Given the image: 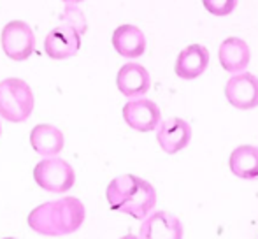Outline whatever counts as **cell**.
Segmentation results:
<instances>
[{
    "instance_id": "cell-1",
    "label": "cell",
    "mask_w": 258,
    "mask_h": 239,
    "mask_svg": "<svg viewBox=\"0 0 258 239\" xmlns=\"http://www.w3.org/2000/svg\"><path fill=\"white\" fill-rule=\"evenodd\" d=\"M85 216V204L78 197H63L32 209L28 215V225L42 236H67L83 225Z\"/></svg>"
},
{
    "instance_id": "cell-2",
    "label": "cell",
    "mask_w": 258,
    "mask_h": 239,
    "mask_svg": "<svg viewBox=\"0 0 258 239\" xmlns=\"http://www.w3.org/2000/svg\"><path fill=\"white\" fill-rule=\"evenodd\" d=\"M109 208L125 213L137 220H144L156 204V192L150 181L136 174H121L107 185L105 190Z\"/></svg>"
},
{
    "instance_id": "cell-3",
    "label": "cell",
    "mask_w": 258,
    "mask_h": 239,
    "mask_svg": "<svg viewBox=\"0 0 258 239\" xmlns=\"http://www.w3.org/2000/svg\"><path fill=\"white\" fill-rule=\"evenodd\" d=\"M34 111V93L27 81L7 78L0 81V116L7 122L21 123Z\"/></svg>"
},
{
    "instance_id": "cell-4",
    "label": "cell",
    "mask_w": 258,
    "mask_h": 239,
    "mask_svg": "<svg viewBox=\"0 0 258 239\" xmlns=\"http://www.w3.org/2000/svg\"><path fill=\"white\" fill-rule=\"evenodd\" d=\"M34 180L44 190L53 192V194H63L72 188L76 181V172L67 160L54 155L35 165Z\"/></svg>"
},
{
    "instance_id": "cell-5",
    "label": "cell",
    "mask_w": 258,
    "mask_h": 239,
    "mask_svg": "<svg viewBox=\"0 0 258 239\" xmlns=\"http://www.w3.org/2000/svg\"><path fill=\"white\" fill-rule=\"evenodd\" d=\"M0 42H2L4 53L14 62H23L30 58L35 49L34 30L30 28V25L20 20L9 21L2 28Z\"/></svg>"
},
{
    "instance_id": "cell-6",
    "label": "cell",
    "mask_w": 258,
    "mask_h": 239,
    "mask_svg": "<svg viewBox=\"0 0 258 239\" xmlns=\"http://www.w3.org/2000/svg\"><path fill=\"white\" fill-rule=\"evenodd\" d=\"M225 97L237 109H255L258 106V78L251 72H235L225 85Z\"/></svg>"
},
{
    "instance_id": "cell-7",
    "label": "cell",
    "mask_w": 258,
    "mask_h": 239,
    "mask_svg": "<svg viewBox=\"0 0 258 239\" xmlns=\"http://www.w3.org/2000/svg\"><path fill=\"white\" fill-rule=\"evenodd\" d=\"M81 48V35L69 25L54 27L44 39V51L53 60H67L78 55Z\"/></svg>"
},
{
    "instance_id": "cell-8",
    "label": "cell",
    "mask_w": 258,
    "mask_h": 239,
    "mask_svg": "<svg viewBox=\"0 0 258 239\" xmlns=\"http://www.w3.org/2000/svg\"><path fill=\"white\" fill-rule=\"evenodd\" d=\"M160 107L150 99H136L123 106V119L137 132H151L160 123Z\"/></svg>"
},
{
    "instance_id": "cell-9",
    "label": "cell",
    "mask_w": 258,
    "mask_h": 239,
    "mask_svg": "<svg viewBox=\"0 0 258 239\" xmlns=\"http://www.w3.org/2000/svg\"><path fill=\"white\" fill-rule=\"evenodd\" d=\"M158 132H156V141L160 148L165 153L174 155L177 151L184 150L191 141V127L186 119L183 118H169L158 123Z\"/></svg>"
},
{
    "instance_id": "cell-10",
    "label": "cell",
    "mask_w": 258,
    "mask_h": 239,
    "mask_svg": "<svg viewBox=\"0 0 258 239\" xmlns=\"http://www.w3.org/2000/svg\"><path fill=\"white\" fill-rule=\"evenodd\" d=\"M139 236L144 239H181L183 227L174 215L167 211H156L146 216L141 225Z\"/></svg>"
},
{
    "instance_id": "cell-11",
    "label": "cell",
    "mask_w": 258,
    "mask_h": 239,
    "mask_svg": "<svg viewBox=\"0 0 258 239\" xmlns=\"http://www.w3.org/2000/svg\"><path fill=\"white\" fill-rule=\"evenodd\" d=\"M116 86L125 97H141L150 90L151 78L141 64H125L116 76Z\"/></svg>"
},
{
    "instance_id": "cell-12",
    "label": "cell",
    "mask_w": 258,
    "mask_h": 239,
    "mask_svg": "<svg viewBox=\"0 0 258 239\" xmlns=\"http://www.w3.org/2000/svg\"><path fill=\"white\" fill-rule=\"evenodd\" d=\"M209 65V51L201 44H190L177 55L174 71L181 79H195L206 72Z\"/></svg>"
},
{
    "instance_id": "cell-13",
    "label": "cell",
    "mask_w": 258,
    "mask_h": 239,
    "mask_svg": "<svg viewBox=\"0 0 258 239\" xmlns=\"http://www.w3.org/2000/svg\"><path fill=\"white\" fill-rule=\"evenodd\" d=\"M112 48L125 58H139L146 51V37L136 25H121L112 34Z\"/></svg>"
},
{
    "instance_id": "cell-14",
    "label": "cell",
    "mask_w": 258,
    "mask_h": 239,
    "mask_svg": "<svg viewBox=\"0 0 258 239\" xmlns=\"http://www.w3.org/2000/svg\"><path fill=\"white\" fill-rule=\"evenodd\" d=\"M218 58L227 72H241L249 64V46L239 37H228L220 44Z\"/></svg>"
},
{
    "instance_id": "cell-15",
    "label": "cell",
    "mask_w": 258,
    "mask_h": 239,
    "mask_svg": "<svg viewBox=\"0 0 258 239\" xmlns=\"http://www.w3.org/2000/svg\"><path fill=\"white\" fill-rule=\"evenodd\" d=\"M63 134L58 127L41 123L30 132V146L42 157H54L63 150Z\"/></svg>"
},
{
    "instance_id": "cell-16",
    "label": "cell",
    "mask_w": 258,
    "mask_h": 239,
    "mask_svg": "<svg viewBox=\"0 0 258 239\" xmlns=\"http://www.w3.org/2000/svg\"><path fill=\"white\" fill-rule=\"evenodd\" d=\"M228 167L237 178L255 180L258 178V148L251 144L237 146L230 153Z\"/></svg>"
},
{
    "instance_id": "cell-17",
    "label": "cell",
    "mask_w": 258,
    "mask_h": 239,
    "mask_svg": "<svg viewBox=\"0 0 258 239\" xmlns=\"http://www.w3.org/2000/svg\"><path fill=\"white\" fill-rule=\"evenodd\" d=\"M60 20L63 25H69V27L74 28L79 35L86 34V30H88V23H86L85 13H83L76 4L65 6V9L61 11V14H60Z\"/></svg>"
},
{
    "instance_id": "cell-18",
    "label": "cell",
    "mask_w": 258,
    "mask_h": 239,
    "mask_svg": "<svg viewBox=\"0 0 258 239\" xmlns=\"http://www.w3.org/2000/svg\"><path fill=\"white\" fill-rule=\"evenodd\" d=\"M206 11L214 16H228L237 7V0H202Z\"/></svg>"
},
{
    "instance_id": "cell-19",
    "label": "cell",
    "mask_w": 258,
    "mask_h": 239,
    "mask_svg": "<svg viewBox=\"0 0 258 239\" xmlns=\"http://www.w3.org/2000/svg\"><path fill=\"white\" fill-rule=\"evenodd\" d=\"M61 2H65V4H79V2H83V0H61Z\"/></svg>"
},
{
    "instance_id": "cell-20",
    "label": "cell",
    "mask_w": 258,
    "mask_h": 239,
    "mask_svg": "<svg viewBox=\"0 0 258 239\" xmlns=\"http://www.w3.org/2000/svg\"><path fill=\"white\" fill-rule=\"evenodd\" d=\"M0 134H2V125H0Z\"/></svg>"
}]
</instances>
